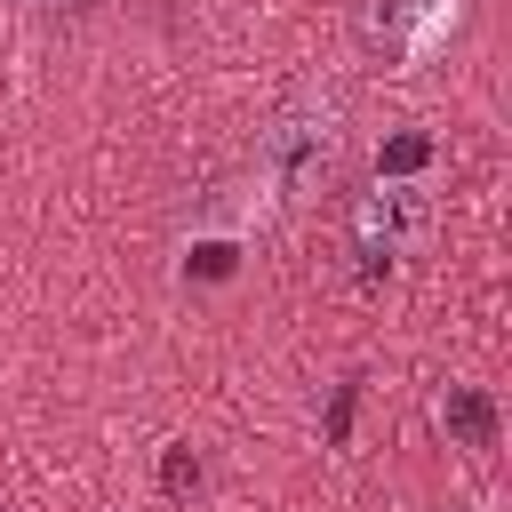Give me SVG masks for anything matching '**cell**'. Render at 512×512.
<instances>
[{
  "label": "cell",
  "mask_w": 512,
  "mask_h": 512,
  "mask_svg": "<svg viewBox=\"0 0 512 512\" xmlns=\"http://www.w3.org/2000/svg\"><path fill=\"white\" fill-rule=\"evenodd\" d=\"M336 160H344V104H336L328 88H304V96L272 120L264 168L280 176L288 200H320V192L336 184Z\"/></svg>",
  "instance_id": "obj_1"
},
{
  "label": "cell",
  "mask_w": 512,
  "mask_h": 512,
  "mask_svg": "<svg viewBox=\"0 0 512 512\" xmlns=\"http://www.w3.org/2000/svg\"><path fill=\"white\" fill-rule=\"evenodd\" d=\"M352 224H360V248H368V256H392V248L408 240V224H416V192L384 184V200L368 192V200L352 208Z\"/></svg>",
  "instance_id": "obj_2"
}]
</instances>
